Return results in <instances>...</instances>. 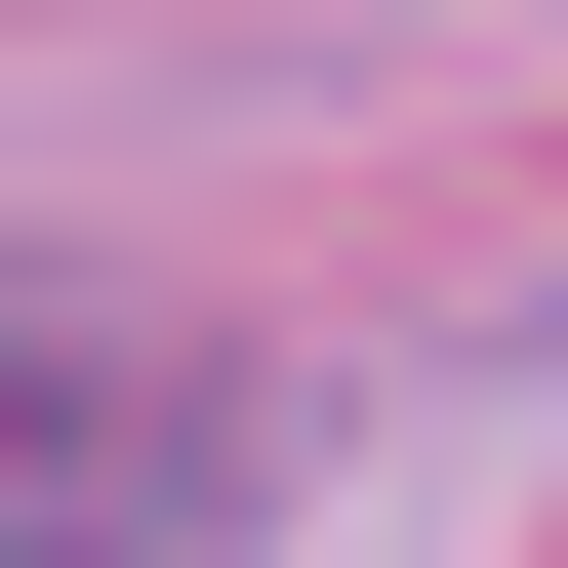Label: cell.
<instances>
[{
  "instance_id": "cell-1",
  "label": "cell",
  "mask_w": 568,
  "mask_h": 568,
  "mask_svg": "<svg viewBox=\"0 0 568 568\" xmlns=\"http://www.w3.org/2000/svg\"><path fill=\"white\" fill-rule=\"evenodd\" d=\"M244 487H284L244 325H163V284H82V244H0V568H244Z\"/></svg>"
}]
</instances>
